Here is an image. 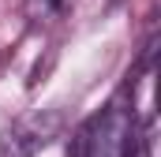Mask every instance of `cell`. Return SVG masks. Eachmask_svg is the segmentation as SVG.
<instances>
[{
	"instance_id": "obj_1",
	"label": "cell",
	"mask_w": 161,
	"mask_h": 157,
	"mask_svg": "<svg viewBox=\"0 0 161 157\" xmlns=\"http://www.w3.org/2000/svg\"><path fill=\"white\" fill-rule=\"evenodd\" d=\"M135 138H139L135 109L127 101H113L86 123L79 150L82 157H135Z\"/></svg>"
},
{
	"instance_id": "obj_2",
	"label": "cell",
	"mask_w": 161,
	"mask_h": 157,
	"mask_svg": "<svg viewBox=\"0 0 161 157\" xmlns=\"http://www.w3.org/2000/svg\"><path fill=\"white\" fill-rule=\"evenodd\" d=\"M60 127H64V109L60 105L34 109V112L19 116L0 135V157H34L60 135Z\"/></svg>"
}]
</instances>
